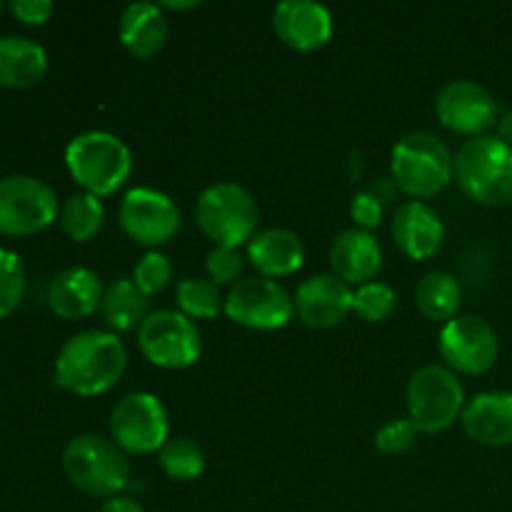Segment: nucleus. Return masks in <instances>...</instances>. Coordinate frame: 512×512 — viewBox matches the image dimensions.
I'll list each match as a JSON object with an SVG mask.
<instances>
[{
	"mask_svg": "<svg viewBox=\"0 0 512 512\" xmlns=\"http://www.w3.org/2000/svg\"><path fill=\"white\" fill-rule=\"evenodd\" d=\"M435 113L448 130L460 135H488L493 125H498V100L485 85L475 80L458 78L440 88L435 98Z\"/></svg>",
	"mask_w": 512,
	"mask_h": 512,
	"instance_id": "4468645a",
	"label": "nucleus"
},
{
	"mask_svg": "<svg viewBox=\"0 0 512 512\" xmlns=\"http://www.w3.org/2000/svg\"><path fill=\"white\" fill-rule=\"evenodd\" d=\"M295 315L313 330H330L353 313V288L333 273L310 275L293 295Z\"/></svg>",
	"mask_w": 512,
	"mask_h": 512,
	"instance_id": "2eb2a0df",
	"label": "nucleus"
},
{
	"mask_svg": "<svg viewBox=\"0 0 512 512\" xmlns=\"http://www.w3.org/2000/svg\"><path fill=\"white\" fill-rule=\"evenodd\" d=\"M365 190H368L370 195H375V198L383 203V208L393 205L400 195V188H398V183L393 180V175H380V178H375Z\"/></svg>",
	"mask_w": 512,
	"mask_h": 512,
	"instance_id": "c9c22d12",
	"label": "nucleus"
},
{
	"mask_svg": "<svg viewBox=\"0 0 512 512\" xmlns=\"http://www.w3.org/2000/svg\"><path fill=\"white\" fill-rule=\"evenodd\" d=\"M63 473L80 493L110 500L128 488L130 460L105 435L83 433L65 445Z\"/></svg>",
	"mask_w": 512,
	"mask_h": 512,
	"instance_id": "20e7f679",
	"label": "nucleus"
},
{
	"mask_svg": "<svg viewBox=\"0 0 512 512\" xmlns=\"http://www.w3.org/2000/svg\"><path fill=\"white\" fill-rule=\"evenodd\" d=\"M195 220L208 240L223 248H240L258 233L260 208L248 188L238 183H213L195 200Z\"/></svg>",
	"mask_w": 512,
	"mask_h": 512,
	"instance_id": "423d86ee",
	"label": "nucleus"
},
{
	"mask_svg": "<svg viewBox=\"0 0 512 512\" xmlns=\"http://www.w3.org/2000/svg\"><path fill=\"white\" fill-rule=\"evenodd\" d=\"M160 8L163 10H193V8H198V0H185V3H175V0H165V3H158Z\"/></svg>",
	"mask_w": 512,
	"mask_h": 512,
	"instance_id": "58836bf2",
	"label": "nucleus"
},
{
	"mask_svg": "<svg viewBox=\"0 0 512 512\" xmlns=\"http://www.w3.org/2000/svg\"><path fill=\"white\" fill-rule=\"evenodd\" d=\"M160 470L175 483H190L205 473V450L193 438H170L158 453Z\"/></svg>",
	"mask_w": 512,
	"mask_h": 512,
	"instance_id": "bb28decb",
	"label": "nucleus"
},
{
	"mask_svg": "<svg viewBox=\"0 0 512 512\" xmlns=\"http://www.w3.org/2000/svg\"><path fill=\"white\" fill-rule=\"evenodd\" d=\"M58 223L63 233L73 243H88L103 230L105 205L103 200L90 193H75L63 200L58 213Z\"/></svg>",
	"mask_w": 512,
	"mask_h": 512,
	"instance_id": "a878e982",
	"label": "nucleus"
},
{
	"mask_svg": "<svg viewBox=\"0 0 512 512\" xmlns=\"http://www.w3.org/2000/svg\"><path fill=\"white\" fill-rule=\"evenodd\" d=\"M248 258L258 275L270 280L285 278L303 268L305 245L298 233L288 228H265L248 243Z\"/></svg>",
	"mask_w": 512,
	"mask_h": 512,
	"instance_id": "4be33fe9",
	"label": "nucleus"
},
{
	"mask_svg": "<svg viewBox=\"0 0 512 512\" xmlns=\"http://www.w3.org/2000/svg\"><path fill=\"white\" fill-rule=\"evenodd\" d=\"M398 295L388 283L370 280L353 290V313L365 323H383L395 313Z\"/></svg>",
	"mask_w": 512,
	"mask_h": 512,
	"instance_id": "c85d7f7f",
	"label": "nucleus"
},
{
	"mask_svg": "<svg viewBox=\"0 0 512 512\" xmlns=\"http://www.w3.org/2000/svg\"><path fill=\"white\" fill-rule=\"evenodd\" d=\"M225 315L250 330H280L293 320L295 300L278 280L253 275L240 278L225 295Z\"/></svg>",
	"mask_w": 512,
	"mask_h": 512,
	"instance_id": "f8f14e48",
	"label": "nucleus"
},
{
	"mask_svg": "<svg viewBox=\"0 0 512 512\" xmlns=\"http://www.w3.org/2000/svg\"><path fill=\"white\" fill-rule=\"evenodd\" d=\"M58 195L45 180L33 175L0 178V233L35 235L58 220Z\"/></svg>",
	"mask_w": 512,
	"mask_h": 512,
	"instance_id": "9d476101",
	"label": "nucleus"
},
{
	"mask_svg": "<svg viewBox=\"0 0 512 512\" xmlns=\"http://www.w3.org/2000/svg\"><path fill=\"white\" fill-rule=\"evenodd\" d=\"M178 310L190 320H213L225 310V298L210 278H183L175 290Z\"/></svg>",
	"mask_w": 512,
	"mask_h": 512,
	"instance_id": "cd10ccee",
	"label": "nucleus"
},
{
	"mask_svg": "<svg viewBox=\"0 0 512 512\" xmlns=\"http://www.w3.org/2000/svg\"><path fill=\"white\" fill-rule=\"evenodd\" d=\"M138 348L150 365L185 370L203 355V335L180 310H153L138 328Z\"/></svg>",
	"mask_w": 512,
	"mask_h": 512,
	"instance_id": "1a4fd4ad",
	"label": "nucleus"
},
{
	"mask_svg": "<svg viewBox=\"0 0 512 512\" xmlns=\"http://www.w3.org/2000/svg\"><path fill=\"white\" fill-rule=\"evenodd\" d=\"M245 270V260L240 255L238 248H223V245H215L213 250L205 258V273L213 280L215 285H230L233 288L240 280Z\"/></svg>",
	"mask_w": 512,
	"mask_h": 512,
	"instance_id": "473e14b6",
	"label": "nucleus"
},
{
	"mask_svg": "<svg viewBox=\"0 0 512 512\" xmlns=\"http://www.w3.org/2000/svg\"><path fill=\"white\" fill-rule=\"evenodd\" d=\"M498 138L503 140L505 145H510V148H512V108L508 110V113L500 115V120H498Z\"/></svg>",
	"mask_w": 512,
	"mask_h": 512,
	"instance_id": "4c0bfd02",
	"label": "nucleus"
},
{
	"mask_svg": "<svg viewBox=\"0 0 512 512\" xmlns=\"http://www.w3.org/2000/svg\"><path fill=\"white\" fill-rule=\"evenodd\" d=\"M100 313L110 333H128V330L140 328L150 315V298L140 293L133 278H115L105 288Z\"/></svg>",
	"mask_w": 512,
	"mask_h": 512,
	"instance_id": "b1692460",
	"label": "nucleus"
},
{
	"mask_svg": "<svg viewBox=\"0 0 512 512\" xmlns=\"http://www.w3.org/2000/svg\"><path fill=\"white\" fill-rule=\"evenodd\" d=\"M110 440L125 455H153L170 440V420L163 400L145 390L123 395L110 410Z\"/></svg>",
	"mask_w": 512,
	"mask_h": 512,
	"instance_id": "6e6552de",
	"label": "nucleus"
},
{
	"mask_svg": "<svg viewBox=\"0 0 512 512\" xmlns=\"http://www.w3.org/2000/svg\"><path fill=\"white\" fill-rule=\"evenodd\" d=\"M25 278L23 260L13 253V250L0 248V318H8L13 310H18V305L25 298Z\"/></svg>",
	"mask_w": 512,
	"mask_h": 512,
	"instance_id": "c756f323",
	"label": "nucleus"
},
{
	"mask_svg": "<svg viewBox=\"0 0 512 512\" xmlns=\"http://www.w3.org/2000/svg\"><path fill=\"white\" fill-rule=\"evenodd\" d=\"M438 350L455 375H485L500 358L498 330L480 315H458L440 330Z\"/></svg>",
	"mask_w": 512,
	"mask_h": 512,
	"instance_id": "9b49d317",
	"label": "nucleus"
},
{
	"mask_svg": "<svg viewBox=\"0 0 512 512\" xmlns=\"http://www.w3.org/2000/svg\"><path fill=\"white\" fill-rule=\"evenodd\" d=\"M455 180L475 203L490 208L512 203V148L498 135L465 140L455 153Z\"/></svg>",
	"mask_w": 512,
	"mask_h": 512,
	"instance_id": "39448f33",
	"label": "nucleus"
},
{
	"mask_svg": "<svg viewBox=\"0 0 512 512\" xmlns=\"http://www.w3.org/2000/svg\"><path fill=\"white\" fill-rule=\"evenodd\" d=\"M118 220L133 243L148 250L163 248L180 230V210L168 193L155 188H130L120 200Z\"/></svg>",
	"mask_w": 512,
	"mask_h": 512,
	"instance_id": "ddd939ff",
	"label": "nucleus"
},
{
	"mask_svg": "<svg viewBox=\"0 0 512 512\" xmlns=\"http://www.w3.org/2000/svg\"><path fill=\"white\" fill-rule=\"evenodd\" d=\"M385 208L375 195H370L368 190H358L350 200V218L355 220V228L368 230L373 233L380 223H383Z\"/></svg>",
	"mask_w": 512,
	"mask_h": 512,
	"instance_id": "72a5a7b5",
	"label": "nucleus"
},
{
	"mask_svg": "<svg viewBox=\"0 0 512 512\" xmlns=\"http://www.w3.org/2000/svg\"><path fill=\"white\" fill-rule=\"evenodd\" d=\"M98 512H145V510L143 505H140L135 498H130V495H115V498L103 500V505H100Z\"/></svg>",
	"mask_w": 512,
	"mask_h": 512,
	"instance_id": "e433bc0d",
	"label": "nucleus"
},
{
	"mask_svg": "<svg viewBox=\"0 0 512 512\" xmlns=\"http://www.w3.org/2000/svg\"><path fill=\"white\" fill-rule=\"evenodd\" d=\"M10 13L25 25H43L53 15V3L50 0H13Z\"/></svg>",
	"mask_w": 512,
	"mask_h": 512,
	"instance_id": "f704fd0d",
	"label": "nucleus"
},
{
	"mask_svg": "<svg viewBox=\"0 0 512 512\" xmlns=\"http://www.w3.org/2000/svg\"><path fill=\"white\" fill-rule=\"evenodd\" d=\"M408 418L423 435H438L453 428L465 405V388L458 375L445 365H423L405 388Z\"/></svg>",
	"mask_w": 512,
	"mask_h": 512,
	"instance_id": "0eeeda50",
	"label": "nucleus"
},
{
	"mask_svg": "<svg viewBox=\"0 0 512 512\" xmlns=\"http://www.w3.org/2000/svg\"><path fill=\"white\" fill-rule=\"evenodd\" d=\"M415 305L425 318L445 325L448 320L458 318L463 305V285L445 270H430L415 285Z\"/></svg>",
	"mask_w": 512,
	"mask_h": 512,
	"instance_id": "393cba45",
	"label": "nucleus"
},
{
	"mask_svg": "<svg viewBox=\"0 0 512 512\" xmlns=\"http://www.w3.org/2000/svg\"><path fill=\"white\" fill-rule=\"evenodd\" d=\"M465 435L485 448L512 445V393L488 390L465 405L460 415Z\"/></svg>",
	"mask_w": 512,
	"mask_h": 512,
	"instance_id": "a211bd4d",
	"label": "nucleus"
},
{
	"mask_svg": "<svg viewBox=\"0 0 512 512\" xmlns=\"http://www.w3.org/2000/svg\"><path fill=\"white\" fill-rule=\"evenodd\" d=\"M170 35L168 15L158 3L138 0L120 13L118 40L133 58L148 60L165 48Z\"/></svg>",
	"mask_w": 512,
	"mask_h": 512,
	"instance_id": "412c9836",
	"label": "nucleus"
},
{
	"mask_svg": "<svg viewBox=\"0 0 512 512\" xmlns=\"http://www.w3.org/2000/svg\"><path fill=\"white\" fill-rule=\"evenodd\" d=\"M395 245L410 260H428L443 248L445 225L423 200H405L395 208L390 223Z\"/></svg>",
	"mask_w": 512,
	"mask_h": 512,
	"instance_id": "f3484780",
	"label": "nucleus"
},
{
	"mask_svg": "<svg viewBox=\"0 0 512 512\" xmlns=\"http://www.w3.org/2000/svg\"><path fill=\"white\" fill-rule=\"evenodd\" d=\"M48 73V53L43 45L23 35L0 38V85L23 90L33 88Z\"/></svg>",
	"mask_w": 512,
	"mask_h": 512,
	"instance_id": "5701e85b",
	"label": "nucleus"
},
{
	"mask_svg": "<svg viewBox=\"0 0 512 512\" xmlns=\"http://www.w3.org/2000/svg\"><path fill=\"white\" fill-rule=\"evenodd\" d=\"M65 168L83 193L108 198L128 183L133 153L125 140L108 130H85L65 148Z\"/></svg>",
	"mask_w": 512,
	"mask_h": 512,
	"instance_id": "f03ea898",
	"label": "nucleus"
},
{
	"mask_svg": "<svg viewBox=\"0 0 512 512\" xmlns=\"http://www.w3.org/2000/svg\"><path fill=\"white\" fill-rule=\"evenodd\" d=\"M273 30L283 45L298 53L328 45L333 38V13L315 0H283L273 10Z\"/></svg>",
	"mask_w": 512,
	"mask_h": 512,
	"instance_id": "dca6fc26",
	"label": "nucleus"
},
{
	"mask_svg": "<svg viewBox=\"0 0 512 512\" xmlns=\"http://www.w3.org/2000/svg\"><path fill=\"white\" fill-rule=\"evenodd\" d=\"M0 10H3V3H0Z\"/></svg>",
	"mask_w": 512,
	"mask_h": 512,
	"instance_id": "ea45409f",
	"label": "nucleus"
},
{
	"mask_svg": "<svg viewBox=\"0 0 512 512\" xmlns=\"http://www.w3.org/2000/svg\"><path fill=\"white\" fill-rule=\"evenodd\" d=\"M133 283L148 298L165 293L168 285L173 283V263H170L168 255L160 253V250H148L135 265Z\"/></svg>",
	"mask_w": 512,
	"mask_h": 512,
	"instance_id": "7c9ffc66",
	"label": "nucleus"
},
{
	"mask_svg": "<svg viewBox=\"0 0 512 512\" xmlns=\"http://www.w3.org/2000/svg\"><path fill=\"white\" fill-rule=\"evenodd\" d=\"M390 175L410 200H428L455 180V155L438 135L413 130L393 145Z\"/></svg>",
	"mask_w": 512,
	"mask_h": 512,
	"instance_id": "7ed1b4c3",
	"label": "nucleus"
},
{
	"mask_svg": "<svg viewBox=\"0 0 512 512\" xmlns=\"http://www.w3.org/2000/svg\"><path fill=\"white\" fill-rule=\"evenodd\" d=\"M418 428L410 418H393L375 433V448L383 455H403L418 443Z\"/></svg>",
	"mask_w": 512,
	"mask_h": 512,
	"instance_id": "2f4dec72",
	"label": "nucleus"
},
{
	"mask_svg": "<svg viewBox=\"0 0 512 512\" xmlns=\"http://www.w3.org/2000/svg\"><path fill=\"white\" fill-rule=\"evenodd\" d=\"M328 258L333 275L348 285L370 283L383 268V248L378 238L360 228H348L335 235Z\"/></svg>",
	"mask_w": 512,
	"mask_h": 512,
	"instance_id": "6ab92c4d",
	"label": "nucleus"
},
{
	"mask_svg": "<svg viewBox=\"0 0 512 512\" xmlns=\"http://www.w3.org/2000/svg\"><path fill=\"white\" fill-rule=\"evenodd\" d=\"M105 288L98 275L88 268H65L50 280L48 305L58 318L83 320L98 313Z\"/></svg>",
	"mask_w": 512,
	"mask_h": 512,
	"instance_id": "aec40b11",
	"label": "nucleus"
},
{
	"mask_svg": "<svg viewBox=\"0 0 512 512\" xmlns=\"http://www.w3.org/2000/svg\"><path fill=\"white\" fill-rule=\"evenodd\" d=\"M128 368V348L110 330H83L55 358V383L78 398H95L118 385Z\"/></svg>",
	"mask_w": 512,
	"mask_h": 512,
	"instance_id": "f257e3e1",
	"label": "nucleus"
}]
</instances>
